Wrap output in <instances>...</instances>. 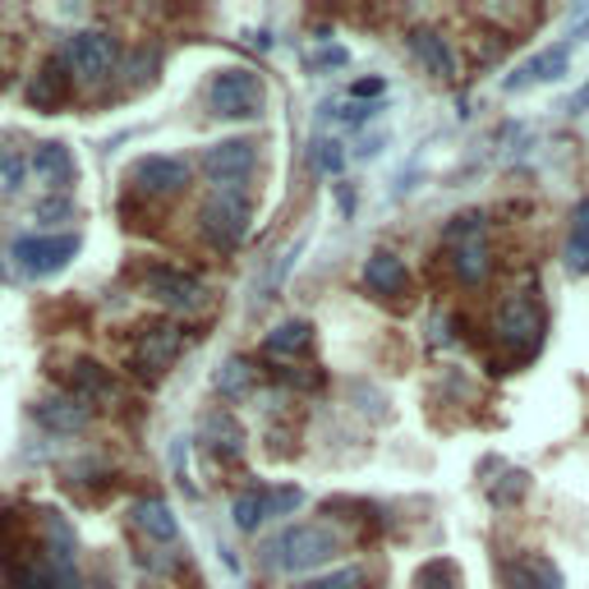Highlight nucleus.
<instances>
[{
	"label": "nucleus",
	"instance_id": "obj_18",
	"mask_svg": "<svg viewBox=\"0 0 589 589\" xmlns=\"http://www.w3.org/2000/svg\"><path fill=\"white\" fill-rule=\"evenodd\" d=\"M134 525L148 534V539H157V544H171L175 534H181V525H175V511L162 498H143L134 506Z\"/></svg>",
	"mask_w": 589,
	"mask_h": 589
},
{
	"label": "nucleus",
	"instance_id": "obj_23",
	"mask_svg": "<svg viewBox=\"0 0 589 589\" xmlns=\"http://www.w3.org/2000/svg\"><path fill=\"white\" fill-rule=\"evenodd\" d=\"M69 382H74V388H79L84 396H107V392H111V373L101 369L97 360H79V364H74V373H69Z\"/></svg>",
	"mask_w": 589,
	"mask_h": 589
},
{
	"label": "nucleus",
	"instance_id": "obj_15",
	"mask_svg": "<svg viewBox=\"0 0 589 589\" xmlns=\"http://www.w3.org/2000/svg\"><path fill=\"white\" fill-rule=\"evenodd\" d=\"M65 97H69L65 61H46V65L33 74V84H29V107H33V111H56Z\"/></svg>",
	"mask_w": 589,
	"mask_h": 589
},
{
	"label": "nucleus",
	"instance_id": "obj_14",
	"mask_svg": "<svg viewBox=\"0 0 589 589\" xmlns=\"http://www.w3.org/2000/svg\"><path fill=\"white\" fill-rule=\"evenodd\" d=\"M506 585L511 589H561V571L544 553H521L506 561Z\"/></svg>",
	"mask_w": 589,
	"mask_h": 589
},
{
	"label": "nucleus",
	"instance_id": "obj_5",
	"mask_svg": "<svg viewBox=\"0 0 589 589\" xmlns=\"http://www.w3.org/2000/svg\"><path fill=\"white\" fill-rule=\"evenodd\" d=\"M253 162H259V152H253L249 139H226L203 152V175H208L217 189H240L253 175Z\"/></svg>",
	"mask_w": 589,
	"mask_h": 589
},
{
	"label": "nucleus",
	"instance_id": "obj_26",
	"mask_svg": "<svg viewBox=\"0 0 589 589\" xmlns=\"http://www.w3.org/2000/svg\"><path fill=\"white\" fill-rule=\"evenodd\" d=\"M249 382H253V369H249L244 360H230V364L217 373V388H221L226 396H240V392H249Z\"/></svg>",
	"mask_w": 589,
	"mask_h": 589
},
{
	"label": "nucleus",
	"instance_id": "obj_3",
	"mask_svg": "<svg viewBox=\"0 0 589 589\" xmlns=\"http://www.w3.org/2000/svg\"><path fill=\"white\" fill-rule=\"evenodd\" d=\"M249 198L240 189H217L208 203H203V236H208L217 249H236L244 240V230H249Z\"/></svg>",
	"mask_w": 589,
	"mask_h": 589
},
{
	"label": "nucleus",
	"instance_id": "obj_20",
	"mask_svg": "<svg viewBox=\"0 0 589 589\" xmlns=\"http://www.w3.org/2000/svg\"><path fill=\"white\" fill-rule=\"evenodd\" d=\"M561 259H567V272H576V276L589 272V198L576 203V221H571V236H567Z\"/></svg>",
	"mask_w": 589,
	"mask_h": 589
},
{
	"label": "nucleus",
	"instance_id": "obj_24",
	"mask_svg": "<svg viewBox=\"0 0 589 589\" xmlns=\"http://www.w3.org/2000/svg\"><path fill=\"white\" fill-rule=\"evenodd\" d=\"M14 589H69V576H56V567H23Z\"/></svg>",
	"mask_w": 589,
	"mask_h": 589
},
{
	"label": "nucleus",
	"instance_id": "obj_16",
	"mask_svg": "<svg viewBox=\"0 0 589 589\" xmlns=\"http://www.w3.org/2000/svg\"><path fill=\"white\" fill-rule=\"evenodd\" d=\"M410 56H415L433 74V79H451V74H456V61H451L447 42L433 33V29H415V33H410Z\"/></svg>",
	"mask_w": 589,
	"mask_h": 589
},
{
	"label": "nucleus",
	"instance_id": "obj_9",
	"mask_svg": "<svg viewBox=\"0 0 589 589\" xmlns=\"http://www.w3.org/2000/svg\"><path fill=\"white\" fill-rule=\"evenodd\" d=\"M130 181L143 194H181L189 185V162H181V157H143V162H134Z\"/></svg>",
	"mask_w": 589,
	"mask_h": 589
},
{
	"label": "nucleus",
	"instance_id": "obj_10",
	"mask_svg": "<svg viewBox=\"0 0 589 589\" xmlns=\"http://www.w3.org/2000/svg\"><path fill=\"white\" fill-rule=\"evenodd\" d=\"M69 65H74V74H84V79H101V74H111V65H116V42L107 33H74Z\"/></svg>",
	"mask_w": 589,
	"mask_h": 589
},
{
	"label": "nucleus",
	"instance_id": "obj_22",
	"mask_svg": "<svg viewBox=\"0 0 589 589\" xmlns=\"http://www.w3.org/2000/svg\"><path fill=\"white\" fill-rule=\"evenodd\" d=\"M37 419H42L46 428H56V433H74V428H84L88 410H84L79 401H42V405H37Z\"/></svg>",
	"mask_w": 589,
	"mask_h": 589
},
{
	"label": "nucleus",
	"instance_id": "obj_27",
	"mask_svg": "<svg viewBox=\"0 0 589 589\" xmlns=\"http://www.w3.org/2000/svg\"><path fill=\"white\" fill-rule=\"evenodd\" d=\"M314 166H318V175H337V171L346 166L341 143H337V139H318V143H314Z\"/></svg>",
	"mask_w": 589,
	"mask_h": 589
},
{
	"label": "nucleus",
	"instance_id": "obj_2",
	"mask_svg": "<svg viewBox=\"0 0 589 589\" xmlns=\"http://www.w3.org/2000/svg\"><path fill=\"white\" fill-rule=\"evenodd\" d=\"M208 101H212V111L226 116V120H253V116H263V107H268V88H263V79L253 69H221V74H212V84H208Z\"/></svg>",
	"mask_w": 589,
	"mask_h": 589
},
{
	"label": "nucleus",
	"instance_id": "obj_29",
	"mask_svg": "<svg viewBox=\"0 0 589 589\" xmlns=\"http://www.w3.org/2000/svg\"><path fill=\"white\" fill-rule=\"evenodd\" d=\"M37 217H42V221H51V217H69V198H46L42 208H37Z\"/></svg>",
	"mask_w": 589,
	"mask_h": 589
},
{
	"label": "nucleus",
	"instance_id": "obj_13",
	"mask_svg": "<svg viewBox=\"0 0 589 589\" xmlns=\"http://www.w3.org/2000/svg\"><path fill=\"white\" fill-rule=\"evenodd\" d=\"M567 61H571V46H567V42H561V46H548V51H539L534 61H525L502 88H506V92H525V88H534V84L561 79V74H567Z\"/></svg>",
	"mask_w": 589,
	"mask_h": 589
},
{
	"label": "nucleus",
	"instance_id": "obj_6",
	"mask_svg": "<svg viewBox=\"0 0 589 589\" xmlns=\"http://www.w3.org/2000/svg\"><path fill=\"white\" fill-rule=\"evenodd\" d=\"M74 253H79V236H23V240H14V263L29 276L61 272Z\"/></svg>",
	"mask_w": 589,
	"mask_h": 589
},
{
	"label": "nucleus",
	"instance_id": "obj_21",
	"mask_svg": "<svg viewBox=\"0 0 589 589\" xmlns=\"http://www.w3.org/2000/svg\"><path fill=\"white\" fill-rule=\"evenodd\" d=\"M203 438L212 443L217 456H230V460H236V456L244 451V428H240L236 419H230V415H212L208 424H203Z\"/></svg>",
	"mask_w": 589,
	"mask_h": 589
},
{
	"label": "nucleus",
	"instance_id": "obj_25",
	"mask_svg": "<svg viewBox=\"0 0 589 589\" xmlns=\"http://www.w3.org/2000/svg\"><path fill=\"white\" fill-rule=\"evenodd\" d=\"M295 589H364V571L360 567H341L331 576H318V580H304Z\"/></svg>",
	"mask_w": 589,
	"mask_h": 589
},
{
	"label": "nucleus",
	"instance_id": "obj_28",
	"mask_svg": "<svg viewBox=\"0 0 589 589\" xmlns=\"http://www.w3.org/2000/svg\"><path fill=\"white\" fill-rule=\"evenodd\" d=\"M19 181H23V162L14 157V152H0V189H19Z\"/></svg>",
	"mask_w": 589,
	"mask_h": 589
},
{
	"label": "nucleus",
	"instance_id": "obj_7",
	"mask_svg": "<svg viewBox=\"0 0 589 589\" xmlns=\"http://www.w3.org/2000/svg\"><path fill=\"white\" fill-rule=\"evenodd\" d=\"M304 502V493L295 489V483H286V489H249L236 498V506H230V516H236V525L244 534H253L263 521L272 516H286V511H295Z\"/></svg>",
	"mask_w": 589,
	"mask_h": 589
},
{
	"label": "nucleus",
	"instance_id": "obj_19",
	"mask_svg": "<svg viewBox=\"0 0 589 589\" xmlns=\"http://www.w3.org/2000/svg\"><path fill=\"white\" fill-rule=\"evenodd\" d=\"M33 171L42 175V185H51V189L74 185V157H69L65 143H42L37 157H33Z\"/></svg>",
	"mask_w": 589,
	"mask_h": 589
},
{
	"label": "nucleus",
	"instance_id": "obj_30",
	"mask_svg": "<svg viewBox=\"0 0 589 589\" xmlns=\"http://www.w3.org/2000/svg\"><path fill=\"white\" fill-rule=\"evenodd\" d=\"M589 107V88H580L576 97H571V111H585Z\"/></svg>",
	"mask_w": 589,
	"mask_h": 589
},
{
	"label": "nucleus",
	"instance_id": "obj_17",
	"mask_svg": "<svg viewBox=\"0 0 589 589\" xmlns=\"http://www.w3.org/2000/svg\"><path fill=\"white\" fill-rule=\"evenodd\" d=\"M309 346H314V327L304 323V318H291V323L272 327L268 341H263V350L272 355V360H295V355H304Z\"/></svg>",
	"mask_w": 589,
	"mask_h": 589
},
{
	"label": "nucleus",
	"instance_id": "obj_12",
	"mask_svg": "<svg viewBox=\"0 0 589 589\" xmlns=\"http://www.w3.org/2000/svg\"><path fill=\"white\" fill-rule=\"evenodd\" d=\"M364 286L382 299H401L410 291V272H405V259H396L392 249H378L369 253V263H364Z\"/></svg>",
	"mask_w": 589,
	"mask_h": 589
},
{
	"label": "nucleus",
	"instance_id": "obj_11",
	"mask_svg": "<svg viewBox=\"0 0 589 589\" xmlns=\"http://www.w3.org/2000/svg\"><path fill=\"white\" fill-rule=\"evenodd\" d=\"M148 295L171 304V309H198L203 304V281L185 276V272H171V268H157V272H148Z\"/></svg>",
	"mask_w": 589,
	"mask_h": 589
},
{
	"label": "nucleus",
	"instance_id": "obj_1",
	"mask_svg": "<svg viewBox=\"0 0 589 589\" xmlns=\"http://www.w3.org/2000/svg\"><path fill=\"white\" fill-rule=\"evenodd\" d=\"M341 553V534L331 530V525H314V521H304V525H286L276 534V539L268 544V567L272 571H318L327 567L331 557Z\"/></svg>",
	"mask_w": 589,
	"mask_h": 589
},
{
	"label": "nucleus",
	"instance_id": "obj_8",
	"mask_svg": "<svg viewBox=\"0 0 589 589\" xmlns=\"http://www.w3.org/2000/svg\"><path fill=\"white\" fill-rule=\"evenodd\" d=\"M181 346H185V337H181V327H143L139 331V346H134V369L139 373H162V369H171L175 364V355H181Z\"/></svg>",
	"mask_w": 589,
	"mask_h": 589
},
{
	"label": "nucleus",
	"instance_id": "obj_4",
	"mask_svg": "<svg viewBox=\"0 0 589 589\" xmlns=\"http://www.w3.org/2000/svg\"><path fill=\"white\" fill-rule=\"evenodd\" d=\"M493 331H498V341L511 346L516 355H534V350H539V341H544V309L534 299L516 295V299H506L498 309Z\"/></svg>",
	"mask_w": 589,
	"mask_h": 589
}]
</instances>
